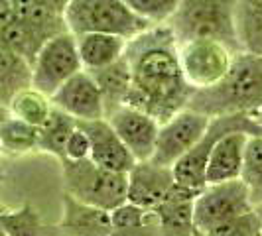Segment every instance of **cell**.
Segmentation results:
<instances>
[{
  "label": "cell",
  "mask_w": 262,
  "mask_h": 236,
  "mask_svg": "<svg viewBox=\"0 0 262 236\" xmlns=\"http://www.w3.org/2000/svg\"><path fill=\"white\" fill-rule=\"evenodd\" d=\"M132 87L126 105L142 110L158 124L187 108L193 89L180 65V43L168 26H152L128 41L124 53Z\"/></svg>",
  "instance_id": "obj_1"
},
{
  "label": "cell",
  "mask_w": 262,
  "mask_h": 236,
  "mask_svg": "<svg viewBox=\"0 0 262 236\" xmlns=\"http://www.w3.org/2000/svg\"><path fill=\"white\" fill-rule=\"evenodd\" d=\"M187 108L207 118L256 114L262 108V57L236 53L225 77L209 89L193 91Z\"/></svg>",
  "instance_id": "obj_2"
},
{
  "label": "cell",
  "mask_w": 262,
  "mask_h": 236,
  "mask_svg": "<svg viewBox=\"0 0 262 236\" xmlns=\"http://www.w3.org/2000/svg\"><path fill=\"white\" fill-rule=\"evenodd\" d=\"M238 0H182L166 26L178 43L193 39H215L233 53H241L236 32Z\"/></svg>",
  "instance_id": "obj_3"
},
{
  "label": "cell",
  "mask_w": 262,
  "mask_h": 236,
  "mask_svg": "<svg viewBox=\"0 0 262 236\" xmlns=\"http://www.w3.org/2000/svg\"><path fill=\"white\" fill-rule=\"evenodd\" d=\"M63 20L67 32L73 36L108 34L126 41L152 28L132 12L124 0H71L63 12Z\"/></svg>",
  "instance_id": "obj_4"
},
{
  "label": "cell",
  "mask_w": 262,
  "mask_h": 236,
  "mask_svg": "<svg viewBox=\"0 0 262 236\" xmlns=\"http://www.w3.org/2000/svg\"><path fill=\"white\" fill-rule=\"evenodd\" d=\"M59 163L63 173L66 195L106 213L126 203V193H128L126 173L103 170L97 163H93L91 159H83V161L63 159Z\"/></svg>",
  "instance_id": "obj_5"
},
{
  "label": "cell",
  "mask_w": 262,
  "mask_h": 236,
  "mask_svg": "<svg viewBox=\"0 0 262 236\" xmlns=\"http://www.w3.org/2000/svg\"><path fill=\"white\" fill-rule=\"evenodd\" d=\"M235 132H243L250 138L262 136V128L258 126L256 114H233V116L211 118L209 126H207L205 134L201 136V140L171 168L176 183L184 189L195 191V193L205 189V168H207V159H209L213 146L223 136L235 134Z\"/></svg>",
  "instance_id": "obj_6"
},
{
  "label": "cell",
  "mask_w": 262,
  "mask_h": 236,
  "mask_svg": "<svg viewBox=\"0 0 262 236\" xmlns=\"http://www.w3.org/2000/svg\"><path fill=\"white\" fill-rule=\"evenodd\" d=\"M254 210L241 179L207 185L193 201V224L199 234L207 236L219 226Z\"/></svg>",
  "instance_id": "obj_7"
},
{
  "label": "cell",
  "mask_w": 262,
  "mask_h": 236,
  "mask_svg": "<svg viewBox=\"0 0 262 236\" xmlns=\"http://www.w3.org/2000/svg\"><path fill=\"white\" fill-rule=\"evenodd\" d=\"M83 71L77 52V39L73 34L63 32L41 45L32 63V87L50 97L57 92L73 75Z\"/></svg>",
  "instance_id": "obj_8"
},
{
  "label": "cell",
  "mask_w": 262,
  "mask_h": 236,
  "mask_svg": "<svg viewBox=\"0 0 262 236\" xmlns=\"http://www.w3.org/2000/svg\"><path fill=\"white\" fill-rule=\"evenodd\" d=\"M236 53L215 39H193L180 43V65L185 83L193 89H209L229 71Z\"/></svg>",
  "instance_id": "obj_9"
},
{
  "label": "cell",
  "mask_w": 262,
  "mask_h": 236,
  "mask_svg": "<svg viewBox=\"0 0 262 236\" xmlns=\"http://www.w3.org/2000/svg\"><path fill=\"white\" fill-rule=\"evenodd\" d=\"M209 122L211 118L199 114L191 108L180 110L168 122L160 124L156 148L150 161L162 168H173L176 161H180L201 140Z\"/></svg>",
  "instance_id": "obj_10"
},
{
  "label": "cell",
  "mask_w": 262,
  "mask_h": 236,
  "mask_svg": "<svg viewBox=\"0 0 262 236\" xmlns=\"http://www.w3.org/2000/svg\"><path fill=\"white\" fill-rule=\"evenodd\" d=\"M126 177H128L126 201L150 213L184 191V187L176 183L171 168L156 166L150 159L136 161V166L126 173Z\"/></svg>",
  "instance_id": "obj_11"
},
{
  "label": "cell",
  "mask_w": 262,
  "mask_h": 236,
  "mask_svg": "<svg viewBox=\"0 0 262 236\" xmlns=\"http://www.w3.org/2000/svg\"><path fill=\"white\" fill-rule=\"evenodd\" d=\"M106 120L136 161L152 159L160 130V124L154 118L148 116L142 110L124 105L115 110L111 116H106Z\"/></svg>",
  "instance_id": "obj_12"
},
{
  "label": "cell",
  "mask_w": 262,
  "mask_h": 236,
  "mask_svg": "<svg viewBox=\"0 0 262 236\" xmlns=\"http://www.w3.org/2000/svg\"><path fill=\"white\" fill-rule=\"evenodd\" d=\"M52 105L77 122L101 120L105 118V105L101 91L87 71H79L52 97Z\"/></svg>",
  "instance_id": "obj_13"
},
{
  "label": "cell",
  "mask_w": 262,
  "mask_h": 236,
  "mask_svg": "<svg viewBox=\"0 0 262 236\" xmlns=\"http://www.w3.org/2000/svg\"><path fill=\"white\" fill-rule=\"evenodd\" d=\"M79 128L89 138V159L99 168L117 173H128L136 166V159L122 144V140L113 130L106 118L101 120H89V122H77Z\"/></svg>",
  "instance_id": "obj_14"
},
{
  "label": "cell",
  "mask_w": 262,
  "mask_h": 236,
  "mask_svg": "<svg viewBox=\"0 0 262 236\" xmlns=\"http://www.w3.org/2000/svg\"><path fill=\"white\" fill-rule=\"evenodd\" d=\"M249 138L243 132H235L223 136L213 146L205 168V187L241 179Z\"/></svg>",
  "instance_id": "obj_15"
},
{
  "label": "cell",
  "mask_w": 262,
  "mask_h": 236,
  "mask_svg": "<svg viewBox=\"0 0 262 236\" xmlns=\"http://www.w3.org/2000/svg\"><path fill=\"white\" fill-rule=\"evenodd\" d=\"M63 236H111V213L79 203L73 197L63 195V215L57 224Z\"/></svg>",
  "instance_id": "obj_16"
},
{
  "label": "cell",
  "mask_w": 262,
  "mask_h": 236,
  "mask_svg": "<svg viewBox=\"0 0 262 236\" xmlns=\"http://www.w3.org/2000/svg\"><path fill=\"white\" fill-rule=\"evenodd\" d=\"M199 193L184 189L162 207L152 210L160 236H195L193 224V201Z\"/></svg>",
  "instance_id": "obj_17"
},
{
  "label": "cell",
  "mask_w": 262,
  "mask_h": 236,
  "mask_svg": "<svg viewBox=\"0 0 262 236\" xmlns=\"http://www.w3.org/2000/svg\"><path fill=\"white\" fill-rule=\"evenodd\" d=\"M8 4L14 16L43 43L67 32L63 14L52 10L39 0H8Z\"/></svg>",
  "instance_id": "obj_18"
},
{
  "label": "cell",
  "mask_w": 262,
  "mask_h": 236,
  "mask_svg": "<svg viewBox=\"0 0 262 236\" xmlns=\"http://www.w3.org/2000/svg\"><path fill=\"white\" fill-rule=\"evenodd\" d=\"M77 39V52L83 71H99L103 67L117 63L124 57L128 41L118 36L108 34H83L75 36Z\"/></svg>",
  "instance_id": "obj_19"
},
{
  "label": "cell",
  "mask_w": 262,
  "mask_h": 236,
  "mask_svg": "<svg viewBox=\"0 0 262 236\" xmlns=\"http://www.w3.org/2000/svg\"><path fill=\"white\" fill-rule=\"evenodd\" d=\"M91 77L95 79V83H97V87L101 91V97H103L105 118L111 116L120 106L126 105L128 92H130L132 87L130 67H128L126 57H122V59H118L117 63L103 67L99 71H91Z\"/></svg>",
  "instance_id": "obj_20"
},
{
  "label": "cell",
  "mask_w": 262,
  "mask_h": 236,
  "mask_svg": "<svg viewBox=\"0 0 262 236\" xmlns=\"http://www.w3.org/2000/svg\"><path fill=\"white\" fill-rule=\"evenodd\" d=\"M32 87V65L24 57L0 45V105H10L14 97Z\"/></svg>",
  "instance_id": "obj_21"
},
{
  "label": "cell",
  "mask_w": 262,
  "mask_h": 236,
  "mask_svg": "<svg viewBox=\"0 0 262 236\" xmlns=\"http://www.w3.org/2000/svg\"><path fill=\"white\" fill-rule=\"evenodd\" d=\"M77 128V120L53 106L52 114L39 126L38 152L50 154L59 161L66 159V146L69 136Z\"/></svg>",
  "instance_id": "obj_22"
},
{
  "label": "cell",
  "mask_w": 262,
  "mask_h": 236,
  "mask_svg": "<svg viewBox=\"0 0 262 236\" xmlns=\"http://www.w3.org/2000/svg\"><path fill=\"white\" fill-rule=\"evenodd\" d=\"M38 140L39 128L8 114L0 128V154L26 156L32 152H38Z\"/></svg>",
  "instance_id": "obj_23"
},
{
  "label": "cell",
  "mask_w": 262,
  "mask_h": 236,
  "mask_svg": "<svg viewBox=\"0 0 262 236\" xmlns=\"http://www.w3.org/2000/svg\"><path fill=\"white\" fill-rule=\"evenodd\" d=\"M236 32L243 52L262 57V0H238Z\"/></svg>",
  "instance_id": "obj_24"
},
{
  "label": "cell",
  "mask_w": 262,
  "mask_h": 236,
  "mask_svg": "<svg viewBox=\"0 0 262 236\" xmlns=\"http://www.w3.org/2000/svg\"><path fill=\"white\" fill-rule=\"evenodd\" d=\"M52 99L41 95L39 91H36L34 87L20 91L10 101V105H8V112L14 118H20L26 124H32L36 128H39L48 120V116L52 114Z\"/></svg>",
  "instance_id": "obj_25"
},
{
  "label": "cell",
  "mask_w": 262,
  "mask_h": 236,
  "mask_svg": "<svg viewBox=\"0 0 262 236\" xmlns=\"http://www.w3.org/2000/svg\"><path fill=\"white\" fill-rule=\"evenodd\" d=\"M241 181L247 187L252 207H262V136H252L247 142Z\"/></svg>",
  "instance_id": "obj_26"
},
{
  "label": "cell",
  "mask_w": 262,
  "mask_h": 236,
  "mask_svg": "<svg viewBox=\"0 0 262 236\" xmlns=\"http://www.w3.org/2000/svg\"><path fill=\"white\" fill-rule=\"evenodd\" d=\"M0 224L8 236H46V226L39 213L30 203L16 210L0 213Z\"/></svg>",
  "instance_id": "obj_27"
},
{
  "label": "cell",
  "mask_w": 262,
  "mask_h": 236,
  "mask_svg": "<svg viewBox=\"0 0 262 236\" xmlns=\"http://www.w3.org/2000/svg\"><path fill=\"white\" fill-rule=\"evenodd\" d=\"M182 0H124V4L150 26H166Z\"/></svg>",
  "instance_id": "obj_28"
},
{
  "label": "cell",
  "mask_w": 262,
  "mask_h": 236,
  "mask_svg": "<svg viewBox=\"0 0 262 236\" xmlns=\"http://www.w3.org/2000/svg\"><path fill=\"white\" fill-rule=\"evenodd\" d=\"M152 221V213L150 210L140 209L138 205H134L130 201L122 203L120 207L111 210V224L113 230H132V228H140Z\"/></svg>",
  "instance_id": "obj_29"
},
{
  "label": "cell",
  "mask_w": 262,
  "mask_h": 236,
  "mask_svg": "<svg viewBox=\"0 0 262 236\" xmlns=\"http://www.w3.org/2000/svg\"><path fill=\"white\" fill-rule=\"evenodd\" d=\"M260 221H258V215H256V209L238 217V219H233L231 223L219 226L217 230H213L211 234L207 236H260Z\"/></svg>",
  "instance_id": "obj_30"
},
{
  "label": "cell",
  "mask_w": 262,
  "mask_h": 236,
  "mask_svg": "<svg viewBox=\"0 0 262 236\" xmlns=\"http://www.w3.org/2000/svg\"><path fill=\"white\" fill-rule=\"evenodd\" d=\"M89 150H91V146H89V138H87V134L79 128L73 130V134L69 136V140H67V146H66V159L69 161H83V159H89Z\"/></svg>",
  "instance_id": "obj_31"
},
{
  "label": "cell",
  "mask_w": 262,
  "mask_h": 236,
  "mask_svg": "<svg viewBox=\"0 0 262 236\" xmlns=\"http://www.w3.org/2000/svg\"><path fill=\"white\" fill-rule=\"evenodd\" d=\"M111 236H160L158 234L156 223H154V215H152V221L140 228H132V230H113Z\"/></svg>",
  "instance_id": "obj_32"
},
{
  "label": "cell",
  "mask_w": 262,
  "mask_h": 236,
  "mask_svg": "<svg viewBox=\"0 0 262 236\" xmlns=\"http://www.w3.org/2000/svg\"><path fill=\"white\" fill-rule=\"evenodd\" d=\"M39 2H43L46 6H50L52 10H55V12L63 14L67 8V4L71 2V0H39Z\"/></svg>",
  "instance_id": "obj_33"
},
{
  "label": "cell",
  "mask_w": 262,
  "mask_h": 236,
  "mask_svg": "<svg viewBox=\"0 0 262 236\" xmlns=\"http://www.w3.org/2000/svg\"><path fill=\"white\" fill-rule=\"evenodd\" d=\"M8 114H10V112H8V108L0 105V128H2V122L6 120V116H8ZM0 179H2V170H0Z\"/></svg>",
  "instance_id": "obj_34"
},
{
  "label": "cell",
  "mask_w": 262,
  "mask_h": 236,
  "mask_svg": "<svg viewBox=\"0 0 262 236\" xmlns=\"http://www.w3.org/2000/svg\"><path fill=\"white\" fill-rule=\"evenodd\" d=\"M10 8V4H8V0H0V16L6 12Z\"/></svg>",
  "instance_id": "obj_35"
},
{
  "label": "cell",
  "mask_w": 262,
  "mask_h": 236,
  "mask_svg": "<svg viewBox=\"0 0 262 236\" xmlns=\"http://www.w3.org/2000/svg\"><path fill=\"white\" fill-rule=\"evenodd\" d=\"M256 120H258V126L262 128V108L258 110V112H256Z\"/></svg>",
  "instance_id": "obj_36"
},
{
  "label": "cell",
  "mask_w": 262,
  "mask_h": 236,
  "mask_svg": "<svg viewBox=\"0 0 262 236\" xmlns=\"http://www.w3.org/2000/svg\"><path fill=\"white\" fill-rule=\"evenodd\" d=\"M256 215H258V221H260V230H262V207L256 209Z\"/></svg>",
  "instance_id": "obj_37"
},
{
  "label": "cell",
  "mask_w": 262,
  "mask_h": 236,
  "mask_svg": "<svg viewBox=\"0 0 262 236\" xmlns=\"http://www.w3.org/2000/svg\"><path fill=\"white\" fill-rule=\"evenodd\" d=\"M0 236H8L6 232H4V228H2V224H0Z\"/></svg>",
  "instance_id": "obj_38"
},
{
  "label": "cell",
  "mask_w": 262,
  "mask_h": 236,
  "mask_svg": "<svg viewBox=\"0 0 262 236\" xmlns=\"http://www.w3.org/2000/svg\"><path fill=\"white\" fill-rule=\"evenodd\" d=\"M4 210H6V207H4L2 203H0V213H4Z\"/></svg>",
  "instance_id": "obj_39"
},
{
  "label": "cell",
  "mask_w": 262,
  "mask_h": 236,
  "mask_svg": "<svg viewBox=\"0 0 262 236\" xmlns=\"http://www.w3.org/2000/svg\"><path fill=\"white\" fill-rule=\"evenodd\" d=\"M195 236H203V234H199V232H197V230H195Z\"/></svg>",
  "instance_id": "obj_40"
}]
</instances>
